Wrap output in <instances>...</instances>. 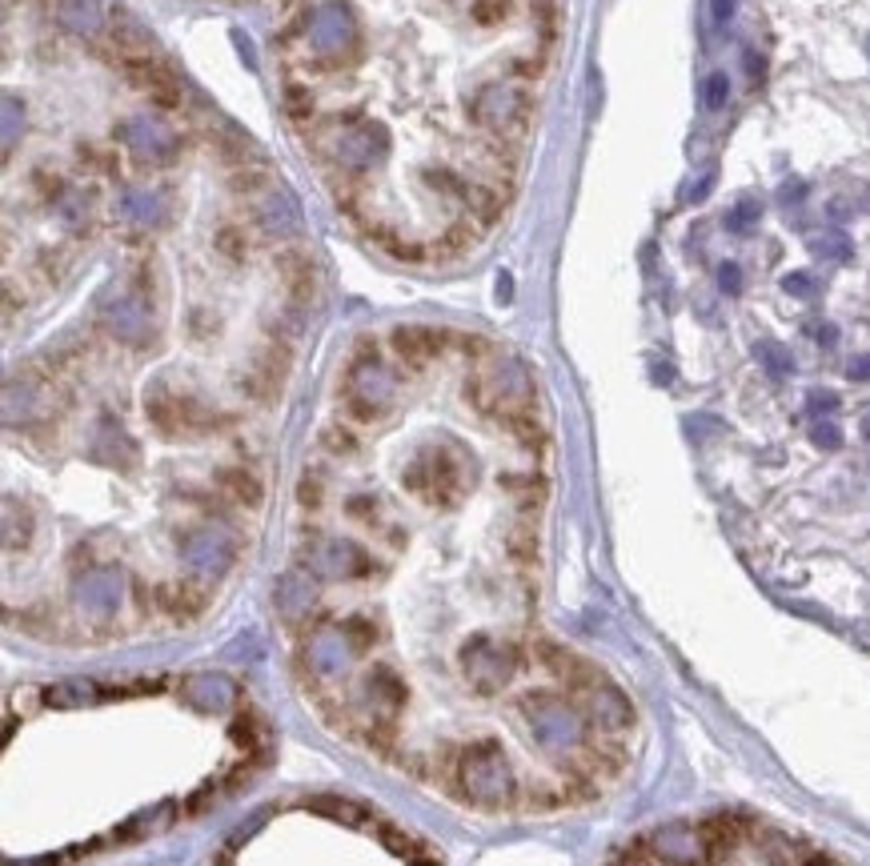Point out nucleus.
<instances>
[{
    "label": "nucleus",
    "instance_id": "13",
    "mask_svg": "<svg viewBox=\"0 0 870 866\" xmlns=\"http://www.w3.org/2000/svg\"><path fill=\"white\" fill-rule=\"evenodd\" d=\"M301 566L310 570L313 577H325V582H353V577L373 574V558L358 542L330 538V534H317L313 542H305Z\"/></svg>",
    "mask_w": 870,
    "mask_h": 866
},
{
    "label": "nucleus",
    "instance_id": "57",
    "mask_svg": "<svg viewBox=\"0 0 870 866\" xmlns=\"http://www.w3.org/2000/svg\"><path fill=\"white\" fill-rule=\"evenodd\" d=\"M614 866H646V858H642V855H630V858H622V863H614Z\"/></svg>",
    "mask_w": 870,
    "mask_h": 866
},
{
    "label": "nucleus",
    "instance_id": "45",
    "mask_svg": "<svg viewBox=\"0 0 870 866\" xmlns=\"http://www.w3.org/2000/svg\"><path fill=\"white\" fill-rule=\"evenodd\" d=\"M811 441H814L819 449H839V446H842V429L834 426V421H814Z\"/></svg>",
    "mask_w": 870,
    "mask_h": 866
},
{
    "label": "nucleus",
    "instance_id": "41",
    "mask_svg": "<svg viewBox=\"0 0 870 866\" xmlns=\"http://www.w3.org/2000/svg\"><path fill=\"white\" fill-rule=\"evenodd\" d=\"M321 446L330 449V454H353V449H358V438H353L345 426H330L321 434Z\"/></svg>",
    "mask_w": 870,
    "mask_h": 866
},
{
    "label": "nucleus",
    "instance_id": "10",
    "mask_svg": "<svg viewBox=\"0 0 870 866\" xmlns=\"http://www.w3.org/2000/svg\"><path fill=\"white\" fill-rule=\"evenodd\" d=\"M100 325L109 329L120 346H149L157 338V313L145 289H113L109 298L100 301Z\"/></svg>",
    "mask_w": 870,
    "mask_h": 866
},
{
    "label": "nucleus",
    "instance_id": "49",
    "mask_svg": "<svg viewBox=\"0 0 870 866\" xmlns=\"http://www.w3.org/2000/svg\"><path fill=\"white\" fill-rule=\"evenodd\" d=\"M381 835H385V847H390L393 855H410V850H413L410 835H401V830H393V827H381Z\"/></svg>",
    "mask_w": 870,
    "mask_h": 866
},
{
    "label": "nucleus",
    "instance_id": "32",
    "mask_svg": "<svg viewBox=\"0 0 870 866\" xmlns=\"http://www.w3.org/2000/svg\"><path fill=\"white\" fill-rule=\"evenodd\" d=\"M313 810L338 818V823H350V827H361V823H378L370 810L358 807V802H345V798H313Z\"/></svg>",
    "mask_w": 870,
    "mask_h": 866
},
{
    "label": "nucleus",
    "instance_id": "23",
    "mask_svg": "<svg viewBox=\"0 0 870 866\" xmlns=\"http://www.w3.org/2000/svg\"><path fill=\"white\" fill-rule=\"evenodd\" d=\"M165 213H169V201H165L160 189H153V185H133V189L120 193V217L140 225V230L160 225Z\"/></svg>",
    "mask_w": 870,
    "mask_h": 866
},
{
    "label": "nucleus",
    "instance_id": "51",
    "mask_svg": "<svg viewBox=\"0 0 870 866\" xmlns=\"http://www.w3.org/2000/svg\"><path fill=\"white\" fill-rule=\"evenodd\" d=\"M734 9H739V0H711V17H714V25H726V20L734 17Z\"/></svg>",
    "mask_w": 870,
    "mask_h": 866
},
{
    "label": "nucleus",
    "instance_id": "43",
    "mask_svg": "<svg viewBox=\"0 0 870 866\" xmlns=\"http://www.w3.org/2000/svg\"><path fill=\"white\" fill-rule=\"evenodd\" d=\"M847 210H870V189L867 185H859V189H851V193H842V197H834L831 201V213H847Z\"/></svg>",
    "mask_w": 870,
    "mask_h": 866
},
{
    "label": "nucleus",
    "instance_id": "5",
    "mask_svg": "<svg viewBox=\"0 0 870 866\" xmlns=\"http://www.w3.org/2000/svg\"><path fill=\"white\" fill-rule=\"evenodd\" d=\"M401 478H405V489H413L430 506H458L461 494L470 489V469L453 446H433L413 454Z\"/></svg>",
    "mask_w": 870,
    "mask_h": 866
},
{
    "label": "nucleus",
    "instance_id": "36",
    "mask_svg": "<svg viewBox=\"0 0 870 866\" xmlns=\"http://www.w3.org/2000/svg\"><path fill=\"white\" fill-rule=\"evenodd\" d=\"M759 361L766 366L771 378H791V369H794L791 353H786L779 341H759Z\"/></svg>",
    "mask_w": 870,
    "mask_h": 866
},
{
    "label": "nucleus",
    "instance_id": "6",
    "mask_svg": "<svg viewBox=\"0 0 870 866\" xmlns=\"http://www.w3.org/2000/svg\"><path fill=\"white\" fill-rule=\"evenodd\" d=\"M521 662H526V654H521L518 642H506V638L493 634H473L458 654L461 678L478 694H498L501 687H510L521 674Z\"/></svg>",
    "mask_w": 870,
    "mask_h": 866
},
{
    "label": "nucleus",
    "instance_id": "14",
    "mask_svg": "<svg viewBox=\"0 0 870 866\" xmlns=\"http://www.w3.org/2000/svg\"><path fill=\"white\" fill-rule=\"evenodd\" d=\"M470 117L490 133H526L530 125V97L510 85H481L470 100Z\"/></svg>",
    "mask_w": 870,
    "mask_h": 866
},
{
    "label": "nucleus",
    "instance_id": "15",
    "mask_svg": "<svg viewBox=\"0 0 870 866\" xmlns=\"http://www.w3.org/2000/svg\"><path fill=\"white\" fill-rule=\"evenodd\" d=\"M125 602V574L117 566H89L72 577V606L89 617H113Z\"/></svg>",
    "mask_w": 870,
    "mask_h": 866
},
{
    "label": "nucleus",
    "instance_id": "60",
    "mask_svg": "<svg viewBox=\"0 0 870 866\" xmlns=\"http://www.w3.org/2000/svg\"><path fill=\"white\" fill-rule=\"evenodd\" d=\"M410 866H433V863H410Z\"/></svg>",
    "mask_w": 870,
    "mask_h": 866
},
{
    "label": "nucleus",
    "instance_id": "59",
    "mask_svg": "<svg viewBox=\"0 0 870 866\" xmlns=\"http://www.w3.org/2000/svg\"><path fill=\"white\" fill-rule=\"evenodd\" d=\"M217 866H233V863H229V858H217Z\"/></svg>",
    "mask_w": 870,
    "mask_h": 866
},
{
    "label": "nucleus",
    "instance_id": "11",
    "mask_svg": "<svg viewBox=\"0 0 870 866\" xmlns=\"http://www.w3.org/2000/svg\"><path fill=\"white\" fill-rule=\"evenodd\" d=\"M180 562L189 566L193 577L201 582H217L221 574H229V566L237 562V538L225 526H193L180 534Z\"/></svg>",
    "mask_w": 870,
    "mask_h": 866
},
{
    "label": "nucleus",
    "instance_id": "29",
    "mask_svg": "<svg viewBox=\"0 0 870 866\" xmlns=\"http://www.w3.org/2000/svg\"><path fill=\"white\" fill-rule=\"evenodd\" d=\"M97 698H100V690L92 678H69V682L45 690V702H49V707H89Z\"/></svg>",
    "mask_w": 870,
    "mask_h": 866
},
{
    "label": "nucleus",
    "instance_id": "52",
    "mask_svg": "<svg viewBox=\"0 0 870 866\" xmlns=\"http://www.w3.org/2000/svg\"><path fill=\"white\" fill-rule=\"evenodd\" d=\"M847 373H851L854 381H870V353L867 358H854L851 366H847Z\"/></svg>",
    "mask_w": 870,
    "mask_h": 866
},
{
    "label": "nucleus",
    "instance_id": "38",
    "mask_svg": "<svg viewBox=\"0 0 870 866\" xmlns=\"http://www.w3.org/2000/svg\"><path fill=\"white\" fill-rule=\"evenodd\" d=\"M4 153H12V145H17V133L25 129V105H20L17 93H4Z\"/></svg>",
    "mask_w": 870,
    "mask_h": 866
},
{
    "label": "nucleus",
    "instance_id": "2",
    "mask_svg": "<svg viewBox=\"0 0 870 866\" xmlns=\"http://www.w3.org/2000/svg\"><path fill=\"white\" fill-rule=\"evenodd\" d=\"M446 778H450L453 795L470 807L510 810L521 802L518 775H514L510 758L493 738H478V742H466L461 750H453L450 762H446Z\"/></svg>",
    "mask_w": 870,
    "mask_h": 866
},
{
    "label": "nucleus",
    "instance_id": "46",
    "mask_svg": "<svg viewBox=\"0 0 870 866\" xmlns=\"http://www.w3.org/2000/svg\"><path fill=\"white\" fill-rule=\"evenodd\" d=\"M782 289L794 293V298H814V293H819L811 273H786V278H782Z\"/></svg>",
    "mask_w": 870,
    "mask_h": 866
},
{
    "label": "nucleus",
    "instance_id": "28",
    "mask_svg": "<svg viewBox=\"0 0 870 866\" xmlns=\"http://www.w3.org/2000/svg\"><path fill=\"white\" fill-rule=\"evenodd\" d=\"M133 454H137V446H133V438L125 434V429H117L113 421H105L97 434V458L100 461H109V466H129Z\"/></svg>",
    "mask_w": 870,
    "mask_h": 866
},
{
    "label": "nucleus",
    "instance_id": "19",
    "mask_svg": "<svg viewBox=\"0 0 870 866\" xmlns=\"http://www.w3.org/2000/svg\"><path fill=\"white\" fill-rule=\"evenodd\" d=\"M117 137L129 145V153H137V157H145V160H173V153H177V145H180L177 133L157 117L125 120L117 129Z\"/></svg>",
    "mask_w": 870,
    "mask_h": 866
},
{
    "label": "nucleus",
    "instance_id": "30",
    "mask_svg": "<svg viewBox=\"0 0 870 866\" xmlns=\"http://www.w3.org/2000/svg\"><path fill=\"white\" fill-rule=\"evenodd\" d=\"M57 17H60L65 29L85 32V37H92V32L100 29V4L97 0H60Z\"/></svg>",
    "mask_w": 870,
    "mask_h": 866
},
{
    "label": "nucleus",
    "instance_id": "17",
    "mask_svg": "<svg viewBox=\"0 0 870 866\" xmlns=\"http://www.w3.org/2000/svg\"><path fill=\"white\" fill-rule=\"evenodd\" d=\"M651 855L662 866H711V847H706V835L702 827L691 823H666L646 838Z\"/></svg>",
    "mask_w": 870,
    "mask_h": 866
},
{
    "label": "nucleus",
    "instance_id": "20",
    "mask_svg": "<svg viewBox=\"0 0 870 866\" xmlns=\"http://www.w3.org/2000/svg\"><path fill=\"white\" fill-rule=\"evenodd\" d=\"M273 606H277V614L285 617V622L310 617L313 606H317V577H313L305 566L281 574L277 586H273Z\"/></svg>",
    "mask_w": 870,
    "mask_h": 866
},
{
    "label": "nucleus",
    "instance_id": "8",
    "mask_svg": "<svg viewBox=\"0 0 870 866\" xmlns=\"http://www.w3.org/2000/svg\"><path fill=\"white\" fill-rule=\"evenodd\" d=\"M353 658H358V646L350 642L345 626L333 622V617H317L305 638H301V670L313 682H338L353 670Z\"/></svg>",
    "mask_w": 870,
    "mask_h": 866
},
{
    "label": "nucleus",
    "instance_id": "55",
    "mask_svg": "<svg viewBox=\"0 0 870 866\" xmlns=\"http://www.w3.org/2000/svg\"><path fill=\"white\" fill-rule=\"evenodd\" d=\"M802 193H807V185H802V181H791V185L782 189V201H794V197H802Z\"/></svg>",
    "mask_w": 870,
    "mask_h": 866
},
{
    "label": "nucleus",
    "instance_id": "56",
    "mask_svg": "<svg viewBox=\"0 0 870 866\" xmlns=\"http://www.w3.org/2000/svg\"><path fill=\"white\" fill-rule=\"evenodd\" d=\"M814 338L827 341V346H831V341L839 338V329H834V325H819V329H814Z\"/></svg>",
    "mask_w": 870,
    "mask_h": 866
},
{
    "label": "nucleus",
    "instance_id": "7",
    "mask_svg": "<svg viewBox=\"0 0 870 866\" xmlns=\"http://www.w3.org/2000/svg\"><path fill=\"white\" fill-rule=\"evenodd\" d=\"M393 398H398V378L378 358V349H370V341H361L358 358L345 373V413L353 421H378L393 406Z\"/></svg>",
    "mask_w": 870,
    "mask_h": 866
},
{
    "label": "nucleus",
    "instance_id": "39",
    "mask_svg": "<svg viewBox=\"0 0 870 866\" xmlns=\"http://www.w3.org/2000/svg\"><path fill=\"white\" fill-rule=\"evenodd\" d=\"M759 201L754 197H742L739 205H734L731 213H726V230H734V233H746V230H754V221H759Z\"/></svg>",
    "mask_w": 870,
    "mask_h": 866
},
{
    "label": "nucleus",
    "instance_id": "53",
    "mask_svg": "<svg viewBox=\"0 0 870 866\" xmlns=\"http://www.w3.org/2000/svg\"><path fill=\"white\" fill-rule=\"evenodd\" d=\"M241 245H245V241H241V233H221V250H225V253H229V257H241Z\"/></svg>",
    "mask_w": 870,
    "mask_h": 866
},
{
    "label": "nucleus",
    "instance_id": "25",
    "mask_svg": "<svg viewBox=\"0 0 870 866\" xmlns=\"http://www.w3.org/2000/svg\"><path fill=\"white\" fill-rule=\"evenodd\" d=\"M702 835H706V847H711V866H731V858L739 855L742 843V823L731 815H719L711 823H702Z\"/></svg>",
    "mask_w": 870,
    "mask_h": 866
},
{
    "label": "nucleus",
    "instance_id": "31",
    "mask_svg": "<svg viewBox=\"0 0 870 866\" xmlns=\"http://www.w3.org/2000/svg\"><path fill=\"white\" fill-rule=\"evenodd\" d=\"M173 823V807H157V810H145V815H137V818H129L125 827L117 830V843H137V838H153V835H160V830L169 827Z\"/></svg>",
    "mask_w": 870,
    "mask_h": 866
},
{
    "label": "nucleus",
    "instance_id": "58",
    "mask_svg": "<svg viewBox=\"0 0 870 866\" xmlns=\"http://www.w3.org/2000/svg\"><path fill=\"white\" fill-rule=\"evenodd\" d=\"M802 866H834V863H827V858H811V863H802Z\"/></svg>",
    "mask_w": 870,
    "mask_h": 866
},
{
    "label": "nucleus",
    "instance_id": "47",
    "mask_svg": "<svg viewBox=\"0 0 870 866\" xmlns=\"http://www.w3.org/2000/svg\"><path fill=\"white\" fill-rule=\"evenodd\" d=\"M378 506H381V502L373 498V494H358V498L345 502V509H350L353 518H365V522H381L378 518Z\"/></svg>",
    "mask_w": 870,
    "mask_h": 866
},
{
    "label": "nucleus",
    "instance_id": "16",
    "mask_svg": "<svg viewBox=\"0 0 870 866\" xmlns=\"http://www.w3.org/2000/svg\"><path fill=\"white\" fill-rule=\"evenodd\" d=\"M581 710H586V718H590V730L598 738H622V734H630L634 727V707H630V698L622 694L614 682H606V678H598L590 690H581Z\"/></svg>",
    "mask_w": 870,
    "mask_h": 866
},
{
    "label": "nucleus",
    "instance_id": "4",
    "mask_svg": "<svg viewBox=\"0 0 870 866\" xmlns=\"http://www.w3.org/2000/svg\"><path fill=\"white\" fill-rule=\"evenodd\" d=\"M470 401L490 413V418H518V413H534V381L530 369L521 366L510 353H481L478 373L470 378Z\"/></svg>",
    "mask_w": 870,
    "mask_h": 866
},
{
    "label": "nucleus",
    "instance_id": "40",
    "mask_svg": "<svg viewBox=\"0 0 870 866\" xmlns=\"http://www.w3.org/2000/svg\"><path fill=\"white\" fill-rule=\"evenodd\" d=\"M811 250L819 253V257L847 261V257H851V241H847V233H822V237L811 241Z\"/></svg>",
    "mask_w": 870,
    "mask_h": 866
},
{
    "label": "nucleus",
    "instance_id": "9",
    "mask_svg": "<svg viewBox=\"0 0 870 866\" xmlns=\"http://www.w3.org/2000/svg\"><path fill=\"white\" fill-rule=\"evenodd\" d=\"M250 197V210L257 217V225L273 237H293L301 233V201L293 197V189L277 177H261V173H245L237 185Z\"/></svg>",
    "mask_w": 870,
    "mask_h": 866
},
{
    "label": "nucleus",
    "instance_id": "24",
    "mask_svg": "<svg viewBox=\"0 0 870 866\" xmlns=\"http://www.w3.org/2000/svg\"><path fill=\"white\" fill-rule=\"evenodd\" d=\"M157 597H160V606H165V614L197 617L201 610H205V597H209V590H205V582H201V577H185V582H169V586H160Z\"/></svg>",
    "mask_w": 870,
    "mask_h": 866
},
{
    "label": "nucleus",
    "instance_id": "3",
    "mask_svg": "<svg viewBox=\"0 0 870 866\" xmlns=\"http://www.w3.org/2000/svg\"><path fill=\"white\" fill-rule=\"evenodd\" d=\"M405 682L393 670L378 666L370 674L353 678L345 707L358 718V738L373 750H390L393 734H398V718L405 710Z\"/></svg>",
    "mask_w": 870,
    "mask_h": 866
},
{
    "label": "nucleus",
    "instance_id": "37",
    "mask_svg": "<svg viewBox=\"0 0 870 866\" xmlns=\"http://www.w3.org/2000/svg\"><path fill=\"white\" fill-rule=\"evenodd\" d=\"M341 626H345V634H350V642L358 646V654H365V650L378 642V626H373V617L365 614H350V617H341Z\"/></svg>",
    "mask_w": 870,
    "mask_h": 866
},
{
    "label": "nucleus",
    "instance_id": "35",
    "mask_svg": "<svg viewBox=\"0 0 870 866\" xmlns=\"http://www.w3.org/2000/svg\"><path fill=\"white\" fill-rule=\"evenodd\" d=\"M506 546H510V558L518 562V566H530V562L538 558V538H534V526H514L510 538H506Z\"/></svg>",
    "mask_w": 870,
    "mask_h": 866
},
{
    "label": "nucleus",
    "instance_id": "33",
    "mask_svg": "<svg viewBox=\"0 0 870 866\" xmlns=\"http://www.w3.org/2000/svg\"><path fill=\"white\" fill-rule=\"evenodd\" d=\"M221 486L229 489L237 502H245V506H257L261 502V481L253 478V474H245V469H225V474H221Z\"/></svg>",
    "mask_w": 870,
    "mask_h": 866
},
{
    "label": "nucleus",
    "instance_id": "27",
    "mask_svg": "<svg viewBox=\"0 0 870 866\" xmlns=\"http://www.w3.org/2000/svg\"><path fill=\"white\" fill-rule=\"evenodd\" d=\"M754 850H759V858L766 866H799V858H802L799 843L779 835V830H759V835H754Z\"/></svg>",
    "mask_w": 870,
    "mask_h": 866
},
{
    "label": "nucleus",
    "instance_id": "42",
    "mask_svg": "<svg viewBox=\"0 0 870 866\" xmlns=\"http://www.w3.org/2000/svg\"><path fill=\"white\" fill-rule=\"evenodd\" d=\"M726 97H731V80H726V72H714V77L706 80L702 105H706V109H722V105H726Z\"/></svg>",
    "mask_w": 870,
    "mask_h": 866
},
{
    "label": "nucleus",
    "instance_id": "34",
    "mask_svg": "<svg viewBox=\"0 0 870 866\" xmlns=\"http://www.w3.org/2000/svg\"><path fill=\"white\" fill-rule=\"evenodd\" d=\"M32 538V518L29 514H17V506H4V549H25Z\"/></svg>",
    "mask_w": 870,
    "mask_h": 866
},
{
    "label": "nucleus",
    "instance_id": "22",
    "mask_svg": "<svg viewBox=\"0 0 870 866\" xmlns=\"http://www.w3.org/2000/svg\"><path fill=\"white\" fill-rule=\"evenodd\" d=\"M390 341H393V353H398L401 361H410V366H430V361L441 353V346H446V333H438V329H430V325H398Z\"/></svg>",
    "mask_w": 870,
    "mask_h": 866
},
{
    "label": "nucleus",
    "instance_id": "12",
    "mask_svg": "<svg viewBox=\"0 0 870 866\" xmlns=\"http://www.w3.org/2000/svg\"><path fill=\"white\" fill-rule=\"evenodd\" d=\"M393 137L381 120H353V125H333L330 129V157L341 169H373L385 160Z\"/></svg>",
    "mask_w": 870,
    "mask_h": 866
},
{
    "label": "nucleus",
    "instance_id": "44",
    "mask_svg": "<svg viewBox=\"0 0 870 866\" xmlns=\"http://www.w3.org/2000/svg\"><path fill=\"white\" fill-rule=\"evenodd\" d=\"M297 498H301V506H305V509H317L321 506V498H325V486H321L317 474H305V478H301Z\"/></svg>",
    "mask_w": 870,
    "mask_h": 866
},
{
    "label": "nucleus",
    "instance_id": "54",
    "mask_svg": "<svg viewBox=\"0 0 870 866\" xmlns=\"http://www.w3.org/2000/svg\"><path fill=\"white\" fill-rule=\"evenodd\" d=\"M473 12H478L481 20H493V17H501V12H506V4H501V0H481Z\"/></svg>",
    "mask_w": 870,
    "mask_h": 866
},
{
    "label": "nucleus",
    "instance_id": "18",
    "mask_svg": "<svg viewBox=\"0 0 870 866\" xmlns=\"http://www.w3.org/2000/svg\"><path fill=\"white\" fill-rule=\"evenodd\" d=\"M353 45H358V25H353L350 9L341 0H325L317 9V17H313V49L321 57H341Z\"/></svg>",
    "mask_w": 870,
    "mask_h": 866
},
{
    "label": "nucleus",
    "instance_id": "1",
    "mask_svg": "<svg viewBox=\"0 0 870 866\" xmlns=\"http://www.w3.org/2000/svg\"><path fill=\"white\" fill-rule=\"evenodd\" d=\"M521 727L526 734L538 742V750L550 758L554 767L566 775V782H574L594 747V730L590 718L581 710V702L558 694V690H534V694L521 698Z\"/></svg>",
    "mask_w": 870,
    "mask_h": 866
},
{
    "label": "nucleus",
    "instance_id": "50",
    "mask_svg": "<svg viewBox=\"0 0 870 866\" xmlns=\"http://www.w3.org/2000/svg\"><path fill=\"white\" fill-rule=\"evenodd\" d=\"M839 409V398L834 393H822V389H814L811 393V413H834Z\"/></svg>",
    "mask_w": 870,
    "mask_h": 866
},
{
    "label": "nucleus",
    "instance_id": "48",
    "mask_svg": "<svg viewBox=\"0 0 870 866\" xmlns=\"http://www.w3.org/2000/svg\"><path fill=\"white\" fill-rule=\"evenodd\" d=\"M719 285H722V293H739L742 289V270L734 265V261H726L719 270Z\"/></svg>",
    "mask_w": 870,
    "mask_h": 866
},
{
    "label": "nucleus",
    "instance_id": "21",
    "mask_svg": "<svg viewBox=\"0 0 870 866\" xmlns=\"http://www.w3.org/2000/svg\"><path fill=\"white\" fill-rule=\"evenodd\" d=\"M180 698L197 710H233L237 707V682L225 674H189L180 682Z\"/></svg>",
    "mask_w": 870,
    "mask_h": 866
},
{
    "label": "nucleus",
    "instance_id": "26",
    "mask_svg": "<svg viewBox=\"0 0 870 866\" xmlns=\"http://www.w3.org/2000/svg\"><path fill=\"white\" fill-rule=\"evenodd\" d=\"M40 409V386L32 378H12L4 386V421L17 426V421H29L32 413Z\"/></svg>",
    "mask_w": 870,
    "mask_h": 866
}]
</instances>
